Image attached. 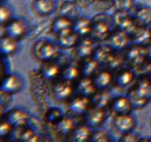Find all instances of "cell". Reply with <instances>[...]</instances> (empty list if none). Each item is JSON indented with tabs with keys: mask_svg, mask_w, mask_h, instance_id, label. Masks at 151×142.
<instances>
[{
	"mask_svg": "<svg viewBox=\"0 0 151 142\" xmlns=\"http://www.w3.org/2000/svg\"><path fill=\"white\" fill-rule=\"evenodd\" d=\"M17 40L7 36L6 35L1 36L0 39V51L2 56L8 57L11 56L17 49Z\"/></svg>",
	"mask_w": 151,
	"mask_h": 142,
	"instance_id": "cell-28",
	"label": "cell"
},
{
	"mask_svg": "<svg viewBox=\"0 0 151 142\" xmlns=\"http://www.w3.org/2000/svg\"><path fill=\"white\" fill-rule=\"evenodd\" d=\"M1 26L4 28V33L2 35H6L16 40L22 38L27 30L26 25L24 22L18 19H12L9 21L6 25Z\"/></svg>",
	"mask_w": 151,
	"mask_h": 142,
	"instance_id": "cell-11",
	"label": "cell"
},
{
	"mask_svg": "<svg viewBox=\"0 0 151 142\" xmlns=\"http://www.w3.org/2000/svg\"><path fill=\"white\" fill-rule=\"evenodd\" d=\"M11 13L6 5H1L0 8V23L1 25H4L10 20Z\"/></svg>",
	"mask_w": 151,
	"mask_h": 142,
	"instance_id": "cell-43",
	"label": "cell"
},
{
	"mask_svg": "<svg viewBox=\"0 0 151 142\" xmlns=\"http://www.w3.org/2000/svg\"><path fill=\"white\" fill-rule=\"evenodd\" d=\"M81 74V67H78L75 64L71 63L65 65L64 67L62 69L60 75L63 80L72 83L79 78Z\"/></svg>",
	"mask_w": 151,
	"mask_h": 142,
	"instance_id": "cell-32",
	"label": "cell"
},
{
	"mask_svg": "<svg viewBox=\"0 0 151 142\" xmlns=\"http://www.w3.org/2000/svg\"><path fill=\"white\" fill-rule=\"evenodd\" d=\"M30 8L35 16L46 17L53 11L54 2L52 0H32Z\"/></svg>",
	"mask_w": 151,
	"mask_h": 142,
	"instance_id": "cell-17",
	"label": "cell"
},
{
	"mask_svg": "<svg viewBox=\"0 0 151 142\" xmlns=\"http://www.w3.org/2000/svg\"><path fill=\"white\" fill-rule=\"evenodd\" d=\"M113 7V0L110 1H98L95 0L93 4L91 5V8L94 11L98 12L99 13H104L108 11L111 8Z\"/></svg>",
	"mask_w": 151,
	"mask_h": 142,
	"instance_id": "cell-39",
	"label": "cell"
},
{
	"mask_svg": "<svg viewBox=\"0 0 151 142\" xmlns=\"http://www.w3.org/2000/svg\"><path fill=\"white\" fill-rule=\"evenodd\" d=\"M114 129L118 134L125 135L131 133L135 126V122L132 117L129 115H114L112 121Z\"/></svg>",
	"mask_w": 151,
	"mask_h": 142,
	"instance_id": "cell-10",
	"label": "cell"
},
{
	"mask_svg": "<svg viewBox=\"0 0 151 142\" xmlns=\"http://www.w3.org/2000/svg\"><path fill=\"white\" fill-rule=\"evenodd\" d=\"M124 62H125L124 56H121L120 54H119V53L113 52L111 57L108 60L106 66L107 67V70L111 71V72H114V71L118 72L119 70H120Z\"/></svg>",
	"mask_w": 151,
	"mask_h": 142,
	"instance_id": "cell-35",
	"label": "cell"
},
{
	"mask_svg": "<svg viewBox=\"0 0 151 142\" xmlns=\"http://www.w3.org/2000/svg\"><path fill=\"white\" fill-rule=\"evenodd\" d=\"M133 17L137 26L148 27L151 25V8L147 7H139Z\"/></svg>",
	"mask_w": 151,
	"mask_h": 142,
	"instance_id": "cell-30",
	"label": "cell"
},
{
	"mask_svg": "<svg viewBox=\"0 0 151 142\" xmlns=\"http://www.w3.org/2000/svg\"><path fill=\"white\" fill-rule=\"evenodd\" d=\"M132 90L140 97L151 100V80L147 77L141 78Z\"/></svg>",
	"mask_w": 151,
	"mask_h": 142,
	"instance_id": "cell-29",
	"label": "cell"
},
{
	"mask_svg": "<svg viewBox=\"0 0 151 142\" xmlns=\"http://www.w3.org/2000/svg\"><path fill=\"white\" fill-rule=\"evenodd\" d=\"M112 112L114 115H129L132 111L133 106L128 96H118L111 101L110 104Z\"/></svg>",
	"mask_w": 151,
	"mask_h": 142,
	"instance_id": "cell-15",
	"label": "cell"
},
{
	"mask_svg": "<svg viewBox=\"0 0 151 142\" xmlns=\"http://www.w3.org/2000/svg\"><path fill=\"white\" fill-rule=\"evenodd\" d=\"M150 128H151V117H150Z\"/></svg>",
	"mask_w": 151,
	"mask_h": 142,
	"instance_id": "cell-48",
	"label": "cell"
},
{
	"mask_svg": "<svg viewBox=\"0 0 151 142\" xmlns=\"http://www.w3.org/2000/svg\"><path fill=\"white\" fill-rule=\"evenodd\" d=\"M5 119L10 124L13 129L23 128L29 121V115L20 109H13L5 115Z\"/></svg>",
	"mask_w": 151,
	"mask_h": 142,
	"instance_id": "cell-14",
	"label": "cell"
},
{
	"mask_svg": "<svg viewBox=\"0 0 151 142\" xmlns=\"http://www.w3.org/2000/svg\"><path fill=\"white\" fill-rule=\"evenodd\" d=\"M97 89L94 84L93 78L91 77H83L78 81L75 87V91L79 96L84 97L91 98L96 92Z\"/></svg>",
	"mask_w": 151,
	"mask_h": 142,
	"instance_id": "cell-19",
	"label": "cell"
},
{
	"mask_svg": "<svg viewBox=\"0 0 151 142\" xmlns=\"http://www.w3.org/2000/svg\"><path fill=\"white\" fill-rule=\"evenodd\" d=\"M74 2L76 3L81 8H87L89 6H91L95 0H72Z\"/></svg>",
	"mask_w": 151,
	"mask_h": 142,
	"instance_id": "cell-46",
	"label": "cell"
},
{
	"mask_svg": "<svg viewBox=\"0 0 151 142\" xmlns=\"http://www.w3.org/2000/svg\"><path fill=\"white\" fill-rule=\"evenodd\" d=\"M140 69L142 70V72L145 76L151 80V62L150 61H147L145 64Z\"/></svg>",
	"mask_w": 151,
	"mask_h": 142,
	"instance_id": "cell-44",
	"label": "cell"
},
{
	"mask_svg": "<svg viewBox=\"0 0 151 142\" xmlns=\"http://www.w3.org/2000/svg\"><path fill=\"white\" fill-rule=\"evenodd\" d=\"M91 20L84 17H79L74 21L72 24V30L80 37L89 36L91 33Z\"/></svg>",
	"mask_w": 151,
	"mask_h": 142,
	"instance_id": "cell-24",
	"label": "cell"
},
{
	"mask_svg": "<svg viewBox=\"0 0 151 142\" xmlns=\"http://www.w3.org/2000/svg\"><path fill=\"white\" fill-rule=\"evenodd\" d=\"M83 61V62L82 64V66L81 67V75L84 77L91 78V76L96 74L100 64L92 57L88 58Z\"/></svg>",
	"mask_w": 151,
	"mask_h": 142,
	"instance_id": "cell-34",
	"label": "cell"
},
{
	"mask_svg": "<svg viewBox=\"0 0 151 142\" xmlns=\"http://www.w3.org/2000/svg\"><path fill=\"white\" fill-rule=\"evenodd\" d=\"M79 38L80 37L72 30L66 33L56 36L55 44H57L59 49L68 50V49L75 48L78 41H80Z\"/></svg>",
	"mask_w": 151,
	"mask_h": 142,
	"instance_id": "cell-20",
	"label": "cell"
},
{
	"mask_svg": "<svg viewBox=\"0 0 151 142\" xmlns=\"http://www.w3.org/2000/svg\"><path fill=\"white\" fill-rule=\"evenodd\" d=\"M125 62L129 65L130 69L134 71L140 69L147 62L145 47L133 45L127 50L125 56Z\"/></svg>",
	"mask_w": 151,
	"mask_h": 142,
	"instance_id": "cell-4",
	"label": "cell"
},
{
	"mask_svg": "<svg viewBox=\"0 0 151 142\" xmlns=\"http://www.w3.org/2000/svg\"><path fill=\"white\" fill-rule=\"evenodd\" d=\"M61 70L58 64L50 61L42 63L38 72L46 81H52L61 75Z\"/></svg>",
	"mask_w": 151,
	"mask_h": 142,
	"instance_id": "cell-18",
	"label": "cell"
},
{
	"mask_svg": "<svg viewBox=\"0 0 151 142\" xmlns=\"http://www.w3.org/2000/svg\"><path fill=\"white\" fill-rule=\"evenodd\" d=\"M74 93L72 83L62 80L55 82L51 89L53 99L57 102H64L68 101Z\"/></svg>",
	"mask_w": 151,
	"mask_h": 142,
	"instance_id": "cell-7",
	"label": "cell"
},
{
	"mask_svg": "<svg viewBox=\"0 0 151 142\" xmlns=\"http://www.w3.org/2000/svg\"><path fill=\"white\" fill-rule=\"evenodd\" d=\"M113 51L106 44H101L95 47L91 57L100 65H106Z\"/></svg>",
	"mask_w": 151,
	"mask_h": 142,
	"instance_id": "cell-31",
	"label": "cell"
},
{
	"mask_svg": "<svg viewBox=\"0 0 151 142\" xmlns=\"http://www.w3.org/2000/svg\"><path fill=\"white\" fill-rule=\"evenodd\" d=\"M58 49L56 44H54L45 40H40L34 43L31 47L30 53L33 59L44 63L55 59L58 55Z\"/></svg>",
	"mask_w": 151,
	"mask_h": 142,
	"instance_id": "cell-2",
	"label": "cell"
},
{
	"mask_svg": "<svg viewBox=\"0 0 151 142\" xmlns=\"http://www.w3.org/2000/svg\"><path fill=\"white\" fill-rule=\"evenodd\" d=\"M109 16L104 13H99L91 20V33L89 36L94 41H106L111 34V20H108Z\"/></svg>",
	"mask_w": 151,
	"mask_h": 142,
	"instance_id": "cell-3",
	"label": "cell"
},
{
	"mask_svg": "<svg viewBox=\"0 0 151 142\" xmlns=\"http://www.w3.org/2000/svg\"><path fill=\"white\" fill-rule=\"evenodd\" d=\"M94 41L90 36L81 38L75 47L76 57L81 60H84L92 56L95 50Z\"/></svg>",
	"mask_w": 151,
	"mask_h": 142,
	"instance_id": "cell-12",
	"label": "cell"
},
{
	"mask_svg": "<svg viewBox=\"0 0 151 142\" xmlns=\"http://www.w3.org/2000/svg\"><path fill=\"white\" fill-rule=\"evenodd\" d=\"M135 78V72L131 69L119 70L114 78V84L118 88L123 89L129 86Z\"/></svg>",
	"mask_w": 151,
	"mask_h": 142,
	"instance_id": "cell-25",
	"label": "cell"
},
{
	"mask_svg": "<svg viewBox=\"0 0 151 142\" xmlns=\"http://www.w3.org/2000/svg\"><path fill=\"white\" fill-rule=\"evenodd\" d=\"M86 124L90 128L96 129L103 125L106 121L105 109L91 106L83 114Z\"/></svg>",
	"mask_w": 151,
	"mask_h": 142,
	"instance_id": "cell-8",
	"label": "cell"
},
{
	"mask_svg": "<svg viewBox=\"0 0 151 142\" xmlns=\"http://www.w3.org/2000/svg\"><path fill=\"white\" fill-rule=\"evenodd\" d=\"M54 126L55 131L60 136L70 135L75 128L73 120L64 115Z\"/></svg>",
	"mask_w": 151,
	"mask_h": 142,
	"instance_id": "cell-27",
	"label": "cell"
},
{
	"mask_svg": "<svg viewBox=\"0 0 151 142\" xmlns=\"http://www.w3.org/2000/svg\"><path fill=\"white\" fill-rule=\"evenodd\" d=\"M40 140L39 135L32 128L24 129L22 130L19 141L22 142H36Z\"/></svg>",
	"mask_w": 151,
	"mask_h": 142,
	"instance_id": "cell-38",
	"label": "cell"
},
{
	"mask_svg": "<svg viewBox=\"0 0 151 142\" xmlns=\"http://www.w3.org/2000/svg\"><path fill=\"white\" fill-rule=\"evenodd\" d=\"M98 1H110V0H98Z\"/></svg>",
	"mask_w": 151,
	"mask_h": 142,
	"instance_id": "cell-49",
	"label": "cell"
},
{
	"mask_svg": "<svg viewBox=\"0 0 151 142\" xmlns=\"http://www.w3.org/2000/svg\"><path fill=\"white\" fill-rule=\"evenodd\" d=\"M89 141L92 142H109L110 141V138L106 132L97 130L91 133Z\"/></svg>",
	"mask_w": 151,
	"mask_h": 142,
	"instance_id": "cell-41",
	"label": "cell"
},
{
	"mask_svg": "<svg viewBox=\"0 0 151 142\" xmlns=\"http://www.w3.org/2000/svg\"><path fill=\"white\" fill-rule=\"evenodd\" d=\"M120 141H127V142H130V141H139V139L137 138V135L133 134L132 133H127L125 135H121V138H120Z\"/></svg>",
	"mask_w": 151,
	"mask_h": 142,
	"instance_id": "cell-45",
	"label": "cell"
},
{
	"mask_svg": "<svg viewBox=\"0 0 151 142\" xmlns=\"http://www.w3.org/2000/svg\"><path fill=\"white\" fill-rule=\"evenodd\" d=\"M111 25L115 30L131 35L137 25L134 17L126 11H116L111 17Z\"/></svg>",
	"mask_w": 151,
	"mask_h": 142,
	"instance_id": "cell-5",
	"label": "cell"
},
{
	"mask_svg": "<svg viewBox=\"0 0 151 142\" xmlns=\"http://www.w3.org/2000/svg\"><path fill=\"white\" fill-rule=\"evenodd\" d=\"M133 5V0H113V7L116 11L128 12Z\"/></svg>",
	"mask_w": 151,
	"mask_h": 142,
	"instance_id": "cell-40",
	"label": "cell"
},
{
	"mask_svg": "<svg viewBox=\"0 0 151 142\" xmlns=\"http://www.w3.org/2000/svg\"><path fill=\"white\" fill-rule=\"evenodd\" d=\"M93 81L97 90H106L113 82L111 71L109 70L100 71L94 75Z\"/></svg>",
	"mask_w": 151,
	"mask_h": 142,
	"instance_id": "cell-26",
	"label": "cell"
},
{
	"mask_svg": "<svg viewBox=\"0 0 151 142\" xmlns=\"http://www.w3.org/2000/svg\"><path fill=\"white\" fill-rule=\"evenodd\" d=\"M81 9V7L72 0H65L61 1L58 5L57 13L58 16L66 18L74 22L79 18Z\"/></svg>",
	"mask_w": 151,
	"mask_h": 142,
	"instance_id": "cell-9",
	"label": "cell"
},
{
	"mask_svg": "<svg viewBox=\"0 0 151 142\" xmlns=\"http://www.w3.org/2000/svg\"><path fill=\"white\" fill-rule=\"evenodd\" d=\"M73 22L58 16L57 18L53 20L50 25V30L55 36L62 35L72 30Z\"/></svg>",
	"mask_w": 151,
	"mask_h": 142,
	"instance_id": "cell-21",
	"label": "cell"
},
{
	"mask_svg": "<svg viewBox=\"0 0 151 142\" xmlns=\"http://www.w3.org/2000/svg\"><path fill=\"white\" fill-rule=\"evenodd\" d=\"M29 79L30 80V92L32 99L35 104H36L38 109H41L43 115L47 111L46 107L45 95V80L43 78L39 72H35L33 71L29 73Z\"/></svg>",
	"mask_w": 151,
	"mask_h": 142,
	"instance_id": "cell-1",
	"label": "cell"
},
{
	"mask_svg": "<svg viewBox=\"0 0 151 142\" xmlns=\"http://www.w3.org/2000/svg\"><path fill=\"white\" fill-rule=\"evenodd\" d=\"M1 1H3V0H1Z\"/></svg>",
	"mask_w": 151,
	"mask_h": 142,
	"instance_id": "cell-50",
	"label": "cell"
},
{
	"mask_svg": "<svg viewBox=\"0 0 151 142\" xmlns=\"http://www.w3.org/2000/svg\"><path fill=\"white\" fill-rule=\"evenodd\" d=\"M131 37L126 33L115 30L114 32L111 33L106 41V44L113 52L122 51L128 47Z\"/></svg>",
	"mask_w": 151,
	"mask_h": 142,
	"instance_id": "cell-6",
	"label": "cell"
},
{
	"mask_svg": "<svg viewBox=\"0 0 151 142\" xmlns=\"http://www.w3.org/2000/svg\"><path fill=\"white\" fill-rule=\"evenodd\" d=\"M63 116V112L61 109L58 107L49 108L44 114L45 121L49 124L52 125H55Z\"/></svg>",
	"mask_w": 151,
	"mask_h": 142,
	"instance_id": "cell-36",
	"label": "cell"
},
{
	"mask_svg": "<svg viewBox=\"0 0 151 142\" xmlns=\"http://www.w3.org/2000/svg\"><path fill=\"white\" fill-rule=\"evenodd\" d=\"M13 130V127L10 125V124L7 120L5 119L4 121H2L0 125V138H4L10 136Z\"/></svg>",
	"mask_w": 151,
	"mask_h": 142,
	"instance_id": "cell-42",
	"label": "cell"
},
{
	"mask_svg": "<svg viewBox=\"0 0 151 142\" xmlns=\"http://www.w3.org/2000/svg\"><path fill=\"white\" fill-rule=\"evenodd\" d=\"M91 106V100L89 98L79 96L74 98L68 104V111L74 115H82L86 112Z\"/></svg>",
	"mask_w": 151,
	"mask_h": 142,
	"instance_id": "cell-16",
	"label": "cell"
},
{
	"mask_svg": "<svg viewBox=\"0 0 151 142\" xmlns=\"http://www.w3.org/2000/svg\"><path fill=\"white\" fill-rule=\"evenodd\" d=\"M22 88V82L17 76L14 75H7L4 77L1 83V92L9 95L17 93Z\"/></svg>",
	"mask_w": 151,
	"mask_h": 142,
	"instance_id": "cell-22",
	"label": "cell"
},
{
	"mask_svg": "<svg viewBox=\"0 0 151 142\" xmlns=\"http://www.w3.org/2000/svg\"><path fill=\"white\" fill-rule=\"evenodd\" d=\"M146 50V56H147V61L151 62V43L149 44L147 47H145Z\"/></svg>",
	"mask_w": 151,
	"mask_h": 142,
	"instance_id": "cell-47",
	"label": "cell"
},
{
	"mask_svg": "<svg viewBox=\"0 0 151 142\" xmlns=\"http://www.w3.org/2000/svg\"><path fill=\"white\" fill-rule=\"evenodd\" d=\"M130 37L133 44L146 47L151 43V29L148 27L137 26Z\"/></svg>",
	"mask_w": 151,
	"mask_h": 142,
	"instance_id": "cell-13",
	"label": "cell"
},
{
	"mask_svg": "<svg viewBox=\"0 0 151 142\" xmlns=\"http://www.w3.org/2000/svg\"><path fill=\"white\" fill-rule=\"evenodd\" d=\"M89 128L90 127H88L87 125L75 127L69 135L71 137V140L74 142H84L89 141L91 134Z\"/></svg>",
	"mask_w": 151,
	"mask_h": 142,
	"instance_id": "cell-33",
	"label": "cell"
},
{
	"mask_svg": "<svg viewBox=\"0 0 151 142\" xmlns=\"http://www.w3.org/2000/svg\"><path fill=\"white\" fill-rule=\"evenodd\" d=\"M91 105L100 109H105L111 103V97L106 90H97L91 98Z\"/></svg>",
	"mask_w": 151,
	"mask_h": 142,
	"instance_id": "cell-23",
	"label": "cell"
},
{
	"mask_svg": "<svg viewBox=\"0 0 151 142\" xmlns=\"http://www.w3.org/2000/svg\"><path fill=\"white\" fill-rule=\"evenodd\" d=\"M127 96H128V99L131 101V104H132L133 109H142L145 106H146V104L149 102V101L147 100L146 99L140 97L138 95L136 94L132 89L131 90H129Z\"/></svg>",
	"mask_w": 151,
	"mask_h": 142,
	"instance_id": "cell-37",
	"label": "cell"
}]
</instances>
